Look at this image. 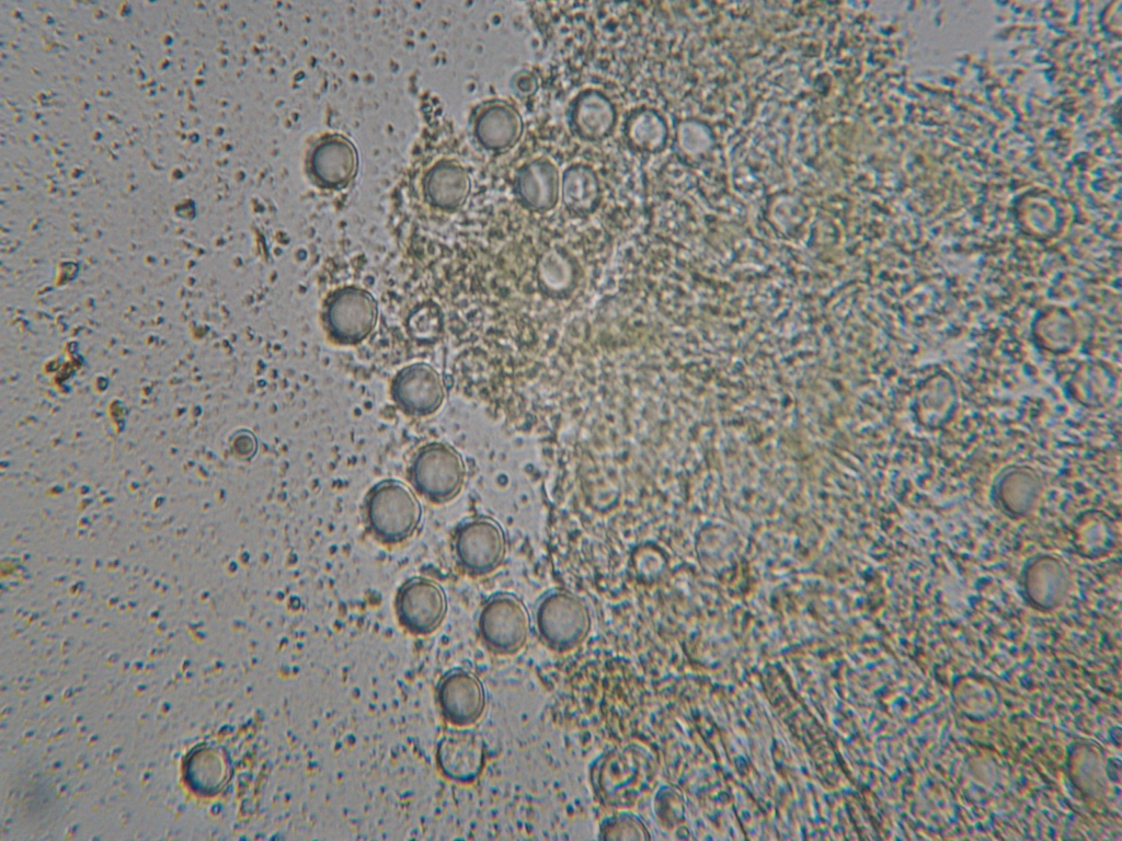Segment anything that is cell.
Returning a JSON list of instances; mask_svg holds the SVG:
<instances>
[{"label": "cell", "mask_w": 1122, "mask_h": 841, "mask_svg": "<svg viewBox=\"0 0 1122 841\" xmlns=\"http://www.w3.org/2000/svg\"><path fill=\"white\" fill-rule=\"evenodd\" d=\"M589 784L603 806L619 810L634 807L650 783V759L636 742L615 746L589 765Z\"/></svg>", "instance_id": "1"}, {"label": "cell", "mask_w": 1122, "mask_h": 841, "mask_svg": "<svg viewBox=\"0 0 1122 841\" xmlns=\"http://www.w3.org/2000/svg\"><path fill=\"white\" fill-rule=\"evenodd\" d=\"M531 619L539 641L557 653H568L581 646L593 626L587 603L564 588L543 592L534 606Z\"/></svg>", "instance_id": "2"}, {"label": "cell", "mask_w": 1122, "mask_h": 841, "mask_svg": "<svg viewBox=\"0 0 1122 841\" xmlns=\"http://www.w3.org/2000/svg\"><path fill=\"white\" fill-rule=\"evenodd\" d=\"M367 527L385 544H397L414 534L422 522V505L403 482L387 479L367 493L364 505Z\"/></svg>", "instance_id": "3"}, {"label": "cell", "mask_w": 1122, "mask_h": 841, "mask_svg": "<svg viewBox=\"0 0 1122 841\" xmlns=\"http://www.w3.org/2000/svg\"><path fill=\"white\" fill-rule=\"evenodd\" d=\"M477 631L489 652L512 656L528 643L533 631L531 613L516 594L497 591L481 604L477 615Z\"/></svg>", "instance_id": "4"}, {"label": "cell", "mask_w": 1122, "mask_h": 841, "mask_svg": "<svg viewBox=\"0 0 1122 841\" xmlns=\"http://www.w3.org/2000/svg\"><path fill=\"white\" fill-rule=\"evenodd\" d=\"M409 479L414 489L428 502L445 504L461 493L467 480V465L455 447L433 441L419 448L413 456Z\"/></svg>", "instance_id": "5"}, {"label": "cell", "mask_w": 1122, "mask_h": 841, "mask_svg": "<svg viewBox=\"0 0 1122 841\" xmlns=\"http://www.w3.org/2000/svg\"><path fill=\"white\" fill-rule=\"evenodd\" d=\"M454 553L460 568L470 576H486L500 568L507 553L506 533L489 516L465 520L454 535Z\"/></svg>", "instance_id": "6"}, {"label": "cell", "mask_w": 1122, "mask_h": 841, "mask_svg": "<svg viewBox=\"0 0 1122 841\" xmlns=\"http://www.w3.org/2000/svg\"><path fill=\"white\" fill-rule=\"evenodd\" d=\"M378 320V302L366 289L347 286L332 292L323 310V323L330 337L342 345L366 339Z\"/></svg>", "instance_id": "7"}, {"label": "cell", "mask_w": 1122, "mask_h": 841, "mask_svg": "<svg viewBox=\"0 0 1122 841\" xmlns=\"http://www.w3.org/2000/svg\"><path fill=\"white\" fill-rule=\"evenodd\" d=\"M394 609L399 623L414 635H428L440 627L447 611L448 600L442 585L436 580L416 576L404 581L399 588Z\"/></svg>", "instance_id": "8"}, {"label": "cell", "mask_w": 1122, "mask_h": 841, "mask_svg": "<svg viewBox=\"0 0 1122 841\" xmlns=\"http://www.w3.org/2000/svg\"><path fill=\"white\" fill-rule=\"evenodd\" d=\"M436 700L445 721L455 727H470L482 718L488 694L483 681L476 672L454 668L440 678Z\"/></svg>", "instance_id": "9"}, {"label": "cell", "mask_w": 1122, "mask_h": 841, "mask_svg": "<svg viewBox=\"0 0 1122 841\" xmlns=\"http://www.w3.org/2000/svg\"><path fill=\"white\" fill-rule=\"evenodd\" d=\"M486 761V744L483 735L470 727L447 730L436 748V762L440 773L459 784L476 782L483 772Z\"/></svg>", "instance_id": "10"}, {"label": "cell", "mask_w": 1122, "mask_h": 841, "mask_svg": "<svg viewBox=\"0 0 1122 841\" xmlns=\"http://www.w3.org/2000/svg\"><path fill=\"white\" fill-rule=\"evenodd\" d=\"M390 393L402 412L414 417H425L442 407L446 389L436 369L425 362H414L394 376Z\"/></svg>", "instance_id": "11"}, {"label": "cell", "mask_w": 1122, "mask_h": 841, "mask_svg": "<svg viewBox=\"0 0 1122 841\" xmlns=\"http://www.w3.org/2000/svg\"><path fill=\"white\" fill-rule=\"evenodd\" d=\"M1043 493L1041 475L1031 466L1012 464L1004 468L994 479L991 496L995 506L1007 517L1021 519L1038 507Z\"/></svg>", "instance_id": "12"}, {"label": "cell", "mask_w": 1122, "mask_h": 841, "mask_svg": "<svg viewBox=\"0 0 1122 841\" xmlns=\"http://www.w3.org/2000/svg\"><path fill=\"white\" fill-rule=\"evenodd\" d=\"M617 122V107L600 89H583L569 103V129L584 141L596 142L608 138L614 133Z\"/></svg>", "instance_id": "13"}, {"label": "cell", "mask_w": 1122, "mask_h": 841, "mask_svg": "<svg viewBox=\"0 0 1122 841\" xmlns=\"http://www.w3.org/2000/svg\"><path fill=\"white\" fill-rule=\"evenodd\" d=\"M523 133L520 112L505 100H490L474 114L473 135L488 151L502 153L511 150L520 140Z\"/></svg>", "instance_id": "14"}, {"label": "cell", "mask_w": 1122, "mask_h": 841, "mask_svg": "<svg viewBox=\"0 0 1122 841\" xmlns=\"http://www.w3.org/2000/svg\"><path fill=\"white\" fill-rule=\"evenodd\" d=\"M561 174L548 157H537L520 165L513 178L514 193L519 203L535 212H547L560 198Z\"/></svg>", "instance_id": "15"}, {"label": "cell", "mask_w": 1122, "mask_h": 841, "mask_svg": "<svg viewBox=\"0 0 1122 841\" xmlns=\"http://www.w3.org/2000/svg\"><path fill=\"white\" fill-rule=\"evenodd\" d=\"M357 152L344 136L330 135L312 149L309 165L318 183L327 187L345 186L357 170Z\"/></svg>", "instance_id": "16"}, {"label": "cell", "mask_w": 1122, "mask_h": 841, "mask_svg": "<svg viewBox=\"0 0 1122 841\" xmlns=\"http://www.w3.org/2000/svg\"><path fill=\"white\" fill-rule=\"evenodd\" d=\"M1069 566L1058 556L1038 554L1026 563L1022 584L1028 596L1042 607H1052L1067 592L1071 584Z\"/></svg>", "instance_id": "17"}, {"label": "cell", "mask_w": 1122, "mask_h": 841, "mask_svg": "<svg viewBox=\"0 0 1122 841\" xmlns=\"http://www.w3.org/2000/svg\"><path fill=\"white\" fill-rule=\"evenodd\" d=\"M471 189L469 173L454 159L436 162L426 173L424 191L427 199L445 210L459 208L467 200Z\"/></svg>", "instance_id": "18"}, {"label": "cell", "mask_w": 1122, "mask_h": 841, "mask_svg": "<svg viewBox=\"0 0 1122 841\" xmlns=\"http://www.w3.org/2000/svg\"><path fill=\"white\" fill-rule=\"evenodd\" d=\"M1072 544L1085 558H1099L1110 553L1118 539L1113 519L1100 510L1078 515L1071 527Z\"/></svg>", "instance_id": "19"}, {"label": "cell", "mask_w": 1122, "mask_h": 841, "mask_svg": "<svg viewBox=\"0 0 1122 841\" xmlns=\"http://www.w3.org/2000/svg\"><path fill=\"white\" fill-rule=\"evenodd\" d=\"M560 197L565 208L577 216L596 211L603 199V187L596 171L585 163L569 165L561 173Z\"/></svg>", "instance_id": "20"}, {"label": "cell", "mask_w": 1122, "mask_h": 841, "mask_svg": "<svg viewBox=\"0 0 1122 841\" xmlns=\"http://www.w3.org/2000/svg\"><path fill=\"white\" fill-rule=\"evenodd\" d=\"M538 281L550 295L569 292L576 283V266L572 258L558 247L549 249L537 265Z\"/></svg>", "instance_id": "21"}, {"label": "cell", "mask_w": 1122, "mask_h": 841, "mask_svg": "<svg viewBox=\"0 0 1122 841\" xmlns=\"http://www.w3.org/2000/svg\"><path fill=\"white\" fill-rule=\"evenodd\" d=\"M664 131L661 117L646 107L632 111L623 124L626 141L640 151H655L664 140Z\"/></svg>", "instance_id": "22"}, {"label": "cell", "mask_w": 1122, "mask_h": 841, "mask_svg": "<svg viewBox=\"0 0 1122 841\" xmlns=\"http://www.w3.org/2000/svg\"><path fill=\"white\" fill-rule=\"evenodd\" d=\"M599 840H648L650 831L644 821L629 809L615 810L602 820L598 828Z\"/></svg>", "instance_id": "23"}, {"label": "cell", "mask_w": 1122, "mask_h": 841, "mask_svg": "<svg viewBox=\"0 0 1122 841\" xmlns=\"http://www.w3.org/2000/svg\"><path fill=\"white\" fill-rule=\"evenodd\" d=\"M410 336L419 343H434L443 332V314L434 303L415 307L407 319Z\"/></svg>", "instance_id": "24"}, {"label": "cell", "mask_w": 1122, "mask_h": 841, "mask_svg": "<svg viewBox=\"0 0 1122 841\" xmlns=\"http://www.w3.org/2000/svg\"><path fill=\"white\" fill-rule=\"evenodd\" d=\"M511 89L519 97H529L534 95L538 89V81L536 76L528 70H520L516 72L511 79Z\"/></svg>", "instance_id": "25"}]
</instances>
